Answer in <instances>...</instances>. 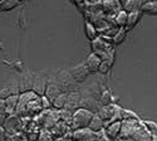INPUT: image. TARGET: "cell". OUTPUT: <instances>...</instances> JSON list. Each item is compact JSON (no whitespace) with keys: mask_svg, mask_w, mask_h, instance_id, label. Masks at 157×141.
I'll list each match as a JSON object with an SVG mask.
<instances>
[{"mask_svg":"<svg viewBox=\"0 0 157 141\" xmlns=\"http://www.w3.org/2000/svg\"><path fill=\"white\" fill-rule=\"evenodd\" d=\"M116 141H153L145 122L141 120L122 121V130Z\"/></svg>","mask_w":157,"mask_h":141,"instance_id":"cell-1","label":"cell"},{"mask_svg":"<svg viewBox=\"0 0 157 141\" xmlns=\"http://www.w3.org/2000/svg\"><path fill=\"white\" fill-rule=\"evenodd\" d=\"M94 112L89 111L84 107H79L73 112V119H72V123L71 127L72 130H77V129H84L88 127L90 120H92Z\"/></svg>","mask_w":157,"mask_h":141,"instance_id":"cell-2","label":"cell"},{"mask_svg":"<svg viewBox=\"0 0 157 141\" xmlns=\"http://www.w3.org/2000/svg\"><path fill=\"white\" fill-rule=\"evenodd\" d=\"M121 111H122L121 106H118L117 104H111V105L101 106V108L98 110L97 113L103 119L106 125H108V123L114 122V121H122Z\"/></svg>","mask_w":157,"mask_h":141,"instance_id":"cell-3","label":"cell"},{"mask_svg":"<svg viewBox=\"0 0 157 141\" xmlns=\"http://www.w3.org/2000/svg\"><path fill=\"white\" fill-rule=\"evenodd\" d=\"M54 81L60 87L62 92H71L73 91L74 84L77 83L69 72V69H60L58 73L54 74Z\"/></svg>","mask_w":157,"mask_h":141,"instance_id":"cell-4","label":"cell"},{"mask_svg":"<svg viewBox=\"0 0 157 141\" xmlns=\"http://www.w3.org/2000/svg\"><path fill=\"white\" fill-rule=\"evenodd\" d=\"M52 78V74H49L45 71H42L39 73H35V81H34V87L33 91L38 95V96H44L45 95V89L49 83Z\"/></svg>","mask_w":157,"mask_h":141,"instance_id":"cell-5","label":"cell"},{"mask_svg":"<svg viewBox=\"0 0 157 141\" xmlns=\"http://www.w3.org/2000/svg\"><path fill=\"white\" fill-rule=\"evenodd\" d=\"M18 81H19L20 93L33 91L34 81H35V73L33 71H29V69L23 71V72H20V74L18 77Z\"/></svg>","mask_w":157,"mask_h":141,"instance_id":"cell-6","label":"cell"},{"mask_svg":"<svg viewBox=\"0 0 157 141\" xmlns=\"http://www.w3.org/2000/svg\"><path fill=\"white\" fill-rule=\"evenodd\" d=\"M20 93V88H19V81H18V77H14L9 81L5 82L4 87L0 89V98H8L9 96L13 95H19Z\"/></svg>","mask_w":157,"mask_h":141,"instance_id":"cell-7","label":"cell"},{"mask_svg":"<svg viewBox=\"0 0 157 141\" xmlns=\"http://www.w3.org/2000/svg\"><path fill=\"white\" fill-rule=\"evenodd\" d=\"M4 129L6 132H20L23 131V120L20 116L15 113H11L8 116V119L4 122Z\"/></svg>","mask_w":157,"mask_h":141,"instance_id":"cell-8","label":"cell"},{"mask_svg":"<svg viewBox=\"0 0 157 141\" xmlns=\"http://www.w3.org/2000/svg\"><path fill=\"white\" fill-rule=\"evenodd\" d=\"M69 72H71V74L73 77V80L77 83H83L87 80V77L90 74L88 68H87V66H86V63H79V65L69 68Z\"/></svg>","mask_w":157,"mask_h":141,"instance_id":"cell-9","label":"cell"},{"mask_svg":"<svg viewBox=\"0 0 157 141\" xmlns=\"http://www.w3.org/2000/svg\"><path fill=\"white\" fill-rule=\"evenodd\" d=\"M123 9L120 0H102V10L106 15H116Z\"/></svg>","mask_w":157,"mask_h":141,"instance_id":"cell-10","label":"cell"},{"mask_svg":"<svg viewBox=\"0 0 157 141\" xmlns=\"http://www.w3.org/2000/svg\"><path fill=\"white\" fill-rule=\"evenodd\" d=\"M50 131H52V134H53V136L56 139H58V137H63V136H72L73 130L68 123H65L64 121L60 120L59 122H57L53 127H52Z\"/></svg>","mask_w":157,"mask_h":141,"instance_id":"cell-11","label":"cell"},{"mask_svg":"<svg viewBox=\"0 0 157 141\" xmlns=\"http://www.w3.org/2000/svg\"><path fill=\"white\" fill-rule=\"evenodd\" d=\"M81 100H82V95L81 92H78L77 89L68 92V98H67V105L64 108H68L71 111H75L77 108L81 107Z\"/></svg>","mask_w":157,"mask_h":141,"instance_id":"cell-12","label":"cell"},{"mask_svg":"<svg viewBox=\"0 0 157 141\" xmlns=\"http://www.w3.org/2000/svg\"><path fill=\"white\" fill-rule=\"evenodd\" d=\"M121 130H122V121H114V122H111L108 125H106L104 127V132L108 136V139L111 141H116L118 139L120 134H121Z\"/></svg>","mask_w":157,"mask_h":141,"instance_id":"cell-13","label":"cell"},{"mask_svg":"<svg viewBox=\"0 0 157 141\" xmlns=\"http://www.w3.org/2000/svg\"><path fill=\"white\" fill-rule=\"evenodd\" d=\"M86 66L89 71V73H97L99 72V67H101V63H102V58L97 54V53H90L87 59H86Z\"/></svg>","mask_w":157,"mask_h":141,"instance_id":"cell-14","label":"cell"},{"mask_svg":"<svg viewBox=\"0 0 157 141\" xmlns=\"http://www.w3.org/2000/svg\"><path fill=\"white\" fill-rule=\"evenodd\" d=\"M62 93V89H60V87L57 84V82L54 81V74L52 76V78H50V81H49V83H48V86H47V89H45V96L50 100V101H53L57 96H59Z\"/></svg>","mask_w":157,"mask_h":141,"instance_id":"cell-15","label":"cell"},{"mask_svg":"<svg viewBox=\"0 0 157 141\" xmlns=\"http://www.w3.org/2000/svg\"><path fill=\"white\" fill-rule=\"evenodd\" d=\"M88 127H89V129L92 130V131H94V132H99V131H103V130H104V127H106V122H104L103 119L96 112V113L93 115L92 120H90Z\"/></svg>","mask_w":157,"mask_h":141,"instance_id":"cell-16","label":"cell"},{"mask_svg":"<svg viewBox=\"0 0 157 141\" xmlns=\"http://www.w3.org/2000/svg\"><path fill=\"white\" fill-rule=\"evenodd\" d=\"M142 10H136V11H131L128 13V18H127V25H126V30H131L133 29L137 23L141 20V17H142Z\"/></svg>","mask_w":157,"mask_h":141,"instance_id":"cell-17","label":"cell"},{"mask_svg":"<svg viewBox=\"0 0 157 141\" xmlns=\"http://www.w3.org/2000/svg\"><path fill=\"white\" fill-rule=\"evenodd\" d=\"M19 95H20V93H19ZM19 95H13V96H9L8 98L4 100V102H5V108H6V111H8L9 115L15 113L17 107H18V102H19Z\"/></svg>","mask_w":157,"mask_h":141,"instance_id":"cell-18","label":"cell"},{"mask_svg":"<svg viewBox=\"0 0 157 141\" xmlns=\"http://www.w3.org/2000/svg\"><path fill=\"white\" fill-rule=\"evenodd\" d=\"M84 33H86V37L89 41L96 39V38L99 35V32H98L97 27L89 20H86V23H84Z\"/></svg>","mask_w":157,"mask_h":141,"instance_id":"cell-19","label":"cell"},{"mask_svg":"<svg viewBox=\"0 0 157 141\" xmlns=\"http://www.w3.org/2000/svg\"><path fill=\"white\" fill-rule=\"evenodd\" d=\"M99 102L101 105L104 106V105H111V104H116L114 101V97L112 95V91L108 88H104L102 86V91H101V96H99Z\"/></svg>","mask_w":157,"mask_h":141,"instance_id":"cell-20","label":"cell"},{"mask_svg":"<svg viewBox=\"0 0 157 141\" xmlns=\"http://www.w3.org/2000/svg\"><path fill=\"white\" fill-rule=\"evenodd\" d=\"M67 98H68V92H62L59 96H57L53 101H52V107L56 110H62L67 105Z\"/></svg>","mask_w":157,"mask_h":141,"instance_id":"cell-21","label":"cell"},{"mask_svg":"<svg viewBox=\"0 0 157 141\" xmlns=\"http://www.w3.org/2000/svg\"><path fill=\"white\" fill-rule=\"evenodd\" d=\"M141 10H142V13H146V14H148V15H157V2L143 0Z\"/></svg>","mask_w":157,"mask_h":141,"instance_id":"cell-22","label":"cell"},{"mask_svg":"<svg viewBox=\"0 0 157 141\" xmlns=\"http://www.w3.org/2000/svg\"><path fill=\"white\" fill-rule=\"evenodd\" d=\"M127 18H128V13L124 9H122L121 11H118L114 15V24L118 28H126V25H127Z\"/></svg>","mask_w":157,"mask_h":141,"instance_id":"cell-23","label":"cell"},{"mask_svg":"<svg viewBox=\"0 0 157 141\" xmlns=\"http://www.w3.org/2000/svg\"><path fill=\"white\" fill-rule=\"evenodd\" d=\"M143 4V0H126L124 4H123V9L127 13L131 11H136V10H141Z\"/></svg>","mask_w":157,"mask_h":141,"instance_id":"cell-24","label":"cell"},{"mask_svg":"<svg viewBox=\"0 0 157 141\" xmlns=\"http://www.w3.org/2000/svg\"><path fill=\"white\" fill-rule=\"evenodd\" d=\"M5 141H29L27 137V134L20 131V132H6Z\"/></svg>","mask_w":157,"mask_h":141,"instance_id":"cell-25","label":"cell"},{"mask_svg":"<svg viewBox=\"0 0 157 141\" xmlns=\"http://www.w3.org/2000/svg\"><path fill=\"white\" fill-rule=\"evenodd\" d=\"M126 34H127L126 28H120L118 32H117V33L113 35V38H112L113 45H120V44H122V43L124 42V39H126Z\"/></svg>","mask_w":157,"mask_h":141,"instance_id":"cell-26","label":"cell"},{"mask_svg":"<svg viewBox=\"0 0 157 141\" xmlns=\"http://www.w3.org/2000/svg\"><path fill=\"white\" fill-rule=\"evenodd\" d=\"M19 5H20L19 0H2L0 10L2 11H9V10H13L14 8H17Z\"/></svg>","mask_w":157,"mask_h":141,"instance_id":"cell-27","label":"cell"},{"mask_svg":"<svg viewBox=\"0 0 157 141\" xmlns=\"http://www.w3.org/2000/svg\"><path fill=\"white\" fill-rule=\"evenodd\" d=\"M38 141H56V137L53 136V134H52V131H50L49 129L42 127L40 132H39Z\"/></svg>","mask_w":157,"mask_h":141,"instance_id":"cell-28","label":"cell"},{"mask_svg":"<svg viewBox=\"0 0 157 141\" xmlns=\"http://www.w3.org/2000/svg\"><path fill=\"white\" fill-rule=\"evenodd\" d=\"M59 116H60L62 121H64L65 123H68L71 126L72 119H73V111H71L68 108H62V110H59Z\"/></svg>","mask_w":157,"mask_h":141,"instance_id":"cell-29","label":"cell"},{"mask_svg":"<svg viewBox=\"0 0 157 141\" xmlns=\"http://www.w3.org/2000/svg\"><path fill=\"white\" fill-rule=\"evenodd\" d=\"M121 116H122V121H131V120H140L138 115L131 110H124L122 108L121 111Z\"/></svg>","mask_w":157,"mask_h":141,"instance_id":"cell-30","label":"cell"},{"mask_svg":"<svg viewBox=\"0 0 157 141\" xmlns=\"http://www.w3.org/2000/svg\"><path fill=\"white\" fill-rule=\"evenodd\" d=\"M143 122H145V125L147 126V129L151 132V135L153 136V140L157 139V123L153 121H143Z\"/></svg>","mask_w":157,"mask_h":141,"instance_id":"cell-31","label":"cell"},{"mask_svg":"<svg viewBox=\"0 0 157 141\" xmlns=\"http://www.w3.org/2000/svg\"><path fill=\"white\" fill-rule=\"evenodd\" d=\"M40 102H42V107L43 110H49L52 108V101L44 95V96H40Z\"/></svg>","mask_w":157,"mask_h":141,"instance_id":"cell-32","label":"cell"},{"mask_svg":"<svg viewBox=\"0 0 157 141\" xmlns=\"http://www.w3.org/2000/svg\"><path fill=\"white\" fill-rule=\"evenodd\" d=\"M8 116H9V113H8L6 110H0V125H4Z\"/></svg>","mask_w":157,"mask_h":141,"instance_id":"cell-33","label":"cell"},{"mask_svg":"<svg viewBox=\"0 0 157 141\" xmlns=\"http://www.w3.org/2000/svg\"><path fill=\"white\" fill-rule=\"evenodd\" d=\"M5 135H6V131L4 129V126L0 125V141H5Z\"/></svg>","mask_w":157,"mask_h":141,"instance_id":"cell-34","label":"cell"},{"mask_svg":"<svg viewBox=\"0 0 157 141\" xmlns=\"http://www.w3.org/2000/svg\"><path fill=\"white\" fill-rule=\"evenodd\" d=\"M56 141H74V140L72 139V136H63V137L56 139Z\"/></svg>","mask_w":157,"mask_h":141,"instance_id":"cell-35","label":"cell"},{"mask_svg":"<svg viewBox=\"0 0 157 141\" xmlns=\"http://www.w3.org/2000/svg\"><path fill=\"white\" fill-rule=\"evenodd\" d=\"M0 110H6L5 108V102L3 98H0Z\"/></svg>","mask_w":157,"mask_h":141,"instance_id":"cell-36","label":"cell"},{"mask_svg":"<svg viewBox=\"0 0 157 141\" xmlns=\"http://www.w3.org/2000/svg\"><path fill=\"white\" fill-rule=\"evenodd\" d=\"M88 3H98V2H102V0H86Z\"/></svg>","mask_w":157,"mask_h":141,"instance_id":"cell-37","label":"cell"},{"mask_svg":"<svg viewBox=\"0 0 157 141\" xmlns=\"http://www.w3.org/2000/svg\"><path fill=\"white\" fill-rule=\"evenodd\" d=\"M148 2H157V0H148Z\"/></svg>","mask_w":157,"mask_h":141,"instance_id":"cell-38","label":"cell"}]
</instances>
